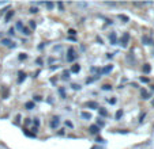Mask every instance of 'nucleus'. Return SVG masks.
<instances>
[{"label":"nucleus","instance_id":"72a5a7b5","mask_svg":"<svg viewBox=\"0 0 154 149\" xmlns=\"http://www.w3.org/2000/svg\"><path fill=\"white\" fill-rule=\"evenodd\" d=\"M34 101L35 102H41V96H34Z\"/></svg>","mask_w":154,"mask_h":149},{"label":"nucleus","instance_id":"e433bc0d","mask_svg":"<svg viewBox=\"0 0 154 149\" xmlns=\"http://www.w3.org/2000/svg\"><path fill=\"white\" fill-rule=\"evenodd\" d=\"M109 103H111V104H115V103H116V99H111V101H109Z\"/></svg>","mask_w":154,"mask_h":149},{"label":"nucleus","instance_id":"6e6552de","mask_svg":"<svg viewBox=\"0 0 154 149\" xmlns=\"http://www.w3.org/2000/svg\"><path fill=\"white\" fill-rule=\"evenodd\" d=\"M14 14H15V12L12 11V10H11V11H8V14L6 15V22H10V19H11L12 16H14Z\"/></svg>","mask_w":154,"mask_h":149},{"label":"nucleus","instance_id":"bb28decb","mask_svg":"<svg viewBox=\"0 0 154 149\" xmlns=\"http://www.w3.org/2000/svg\"><path fill=\"white\" fill-rule=\"evenodd\" d=\"M122 115H123V111H122V110H119V111L116 112V119H119V118L122 117Z\"/></svg>","mask_w":154,"mask_h":149},{"label":"nucleus","instance_id":"2eb2a0df","mask_svg":"<svg viewBox=\"0 0 154 149\" xmlns=\"http://www.w3.org/2000/svg\"><path fill=\"white\" fill-rule=\"evenodd\" d=\"M112 68H113V66H112V65H108L106 68H104V69H102V73H108V72H111V71H112Z\"/></svg>","mask_w":154,"mask_h":149},{"label":"nucleus","instance_id":"f257e3e1","mask_svg":"<svg viewBox=\"0 0 154 149\" xmlns=\"http://www.w3.org/2000/svg\"><path fill=\"white\" fill-rule=\"evenodd\" d=\"M76 58V54H75V50H74L72 48H70V50H68V54H67V61H74Z\"/></svg>","mask_w":154,"mask_h":149},{"label":"nucleus","instance_id":"5701e85b","mask_svg":"<svg viewBox=\"0 0 154 149\" xmlns=\"http://www.w3.org/2000/svg\"><path fill=\"white\" fill-rule=\"evenodd\" d=\"M25 76H26V74H25V73H22V72H20V73H19V80H18V81H19V83H20V81H22V80H25Z\"/></svg>","mask_w":154,"mask_h":149},{"label":"nucleus","instance_id":"4468645a","mask_svg":"<svg viewBox=\"0 0 154 149\" xmlns=\"http://www.w3.org/2000/svg\"><path fill=\"white\" fill-rule=\"evenodd\" d=\"M45 7H47L48 10H52L53 7H55V4H53L52 1H47V3H45Z\"/></svg>","mask_w":154,"mask_h":149},{"label":"nucleus","instance_id":"412c9836","mask_svg":"<svg viewBox=\"0 0 154 149\" xmlns=\"http://www.w3.org/2000/svg\"><path fill=\"white\" fill-rule=\"evenodd\" d=\"M29 26H30V29H35V22L34 20H29Z\"/></svg>","mask_w":154,"mask_h":149},{"label":"nucleus","instance_id":"f03ea898","mask_svg":"<svg viewBox=\"0 0 154 149\" xmlns=\"http://www.w3.org/2000/svg\"><path fill=\"white\" fill-rule=\"evenodd\" d=\"M89 133H90V134H97V133H100V127L97 126V125H91V126L89 127Z\"/></svg>","mask_w":154,"mask_h":149},{"label":"nucleus","instance_id":"a211bd4d","mask_svg":"<svg viewBox=\"0 0 154 149\" xmlns=\"http://www.w3.org/2000/svg\"><path fill=\"white\" fill-rule=\"evenodd\" d=\"M100 77V76H94V77H89V79H87V80H86V83L87 84H89V83H93V81L94 80H97V79H98Z\"/></svg>","mask_w":154,"mask_h":149},{"label":"nucleus","instance_id":"1a4fd4ad","mask_svg":"<svg viewBox=\"0 0 154 149\" xmlns=\"http://www.w3.org/2000/svg\"><path fill=\"white\" fill-rule=\"evenodd\" d=\"M25 107H26L27 110H33L34 109V102H27V103L25 104Z\"/></svg>","mask_w":154,"mask_h":149},{"label":"nucleus","instance_id":"ddd939ff","mask_svg":"<svg viewBox=\"0 0 154 149\" xmlns=\"http://www.w3.org/2000/svg\"><path fill=\"white\" fill-rule=\"evenodd\" d=\"M140 94H142L143 99H149V98H150V95H149V92H147V91H145V89H142V92H140Z\"/></svg>","mask_w":154,"mask_h":149},{"label":"nucleus","instance_id":"cd10ccee","mask_svg":"<svg viewBox=\"0 0 154 149\" xmlns=\"http://www.w3.org/2000/svg\"><path fill=\"white\" fill-rule=\"evenodd\" d=\"M25 58H27V56L25 54V53H20V54H19V60H25Z\"/></svg>","mask_w":154,"mask_h":149},{"label":"nucleus","instance_id":"7ed1b4c3","mask_svg":"<svg viewBox=\"0 0 154 149\" xmlns=\"http://www.w3.org/2000/svg\"><path fill=\"white\" fill-rule=\"evenodd\" d=\"M79 71H81V65H79V64H74V65L71 66V72H72V73H78Z\"/></svg>","mask_w":154,"mask_h":149},{"label":"nucleus","instance_id":"a878e982","mask_svg":"<svg viewBox=\"0 0 154 149\" xmlns=\"http://www.w3.org/2000/svg\"><path fill=\"white\" fill-rule=\"evenodd\" d=\"M120 19H122V20H124V22H128V16H125V15H120Z\"/></svg>","mask_w":154,"mask_h":149},{"label":"nucleus","instance_id":"a19ab883","mask_svg":"<svg viewBox=\"0 0 154 149\" xmlns=\"http://www.w3.org/2000/svg\"><path fill=\"white\" fill-rule=\"evenodd\" d=\"M91 149H101L100 146H94V148H91Z\"/></svg>","mask_w":154,"mask_h":149},{"label":"nucleus","instance_id":"f8f14e48","mask_svg":"<svg viewBox=\"0 0 154 149\" xmlns=\"http://www.w3.org/2000/svg\"><path fill=\"white\" fill-rule=\"evenodd\" d=\"M98 112H100V115H102V117H106V115H108L106 110L102 109V107H100V109H98Z\"/></svg>","mask_w":154,"mask_h":149},{"label":"nucleus","instance_id":"0eeeda50","mask_svg":"<svg viewBox=\"0 0 154 149\" xmlns=\"http://www.w3.org/2000/svg\"><path fill=\"white\" fill-rule=\"evenodd\" d=\"M57 125H59V118H53V121L51 122V127L55 129V127H57Z\"/></svg>","mask_w":154,"mask_h":149},{"label":"nucleus","instance_id":"c9c22d12","mask_svg":"<svg viewBox=\"0 0 154 149\" xmlns=\"http://www.w3.org/2000/svg\"><path fill=\"white\" fill-rule=\"evenodd\" d=\"M57 6H59V8H60L61 11H63V3H57Z\"/></svg>","mask_w":154,"mask_h":149},{"label":"nucleus","instance_id":"39448f33","mask_svg":"<svg viewBox=\"0 0 154 149\" xmlns=\"http://www.w3.org/2000/svg\"><path fill=\"white\" fill-rule=\"evenodd\" d=\"M142 42L145 43V45H153V39L149 37H143L142 38Z\"/></svg>","mask_w":154,"mask_h":149},{"label":"nucleus","instance_id":"58836bf2","mask_svg":"<svg viewBox=\"0 0 154 149\" xmlns=\"http://www.w3.org/2000/svg\"><path fill=\"white\" fill-rule=\"evenodd\" d=\"M34 125H35V126H38V125H40V122H38V119H35V121H34Z\"/></svg>","mask_w":154,"mask_h":149},{"label":"nucleus","instance_id":"c85d7f7f","mask_svg":"<svg viewBox=\"0 0 154 149\" xmlns=\"http://www.w3.org/2000/svg\"><path fill=\"white\" fill-rule=\"evenodd\" d=\"M68 34H70V35H75V34H76V31H75L74 29H70V30H68Z\"/></svg>","mask_w":154,"mask_h":149},{"label":"nucleus","instance_id":"2f4dec72","mask_svg":"<svg viewBox=\"0 0 154 149\" xmlns=\"http://www.w3.org/2000/svg\"><path fill=\"white\" fill-rule=\"evenodd\" d=\"M72 88L74 89H81V86H78V84H72Z\"/></svg>","mask_w":154,"mask_h":149},{"label":"nucleus","instance_id":"ea45409f","mask_svg":"<svg viewBox=\"0 0 154 149\" xmlns=\"http://www.w3.org/2000/svg\"><path fill=\"white\" fill-rule=\"evenodd\" d=\"M79 6H81V7H86L87 4H86V3H79Z\"/></svg>","mask_w":154,"mask_h":149},{"label":"nucleus","instance_id":"20e7f679","mask_svg":"<svg viewBox=\"0 0 154 149\" xmlns=\"http://www.w3.org/2000/svg\"><path fill=\"white\" fill-rule=\"evenodd\" d=\"M2 43H3L4 46H8V48H14V46H15L10 39H2Z\"/></svg>","mask_w":154,"mask_h":149},{"label":"nucleus","instance_id":"aec40b11","mask_svg":"<svg viewBox=\"0 0 154 149\" xmlns=\"http://www.w3.org/2000/svg\"><path fill=\"white\" fill-rule=\"evenodd\" d=\"M102 89H105V91H109V89H112V86H109V84H104V86H102Z\"/></svg>","mask_w":154,"mask_h":149},{"label":"nucleus","instance_id":"473e14b6","mask_svg":"<svg viewBox=\"0 0 154 149\" xmlns=\"http://www.w3.org/2000/svg\"><path fill=\"white\" fill-rule=\"evenodd\" d=\"M14 33H15L14 29H10V30H8V34H10V35H14Z\"/></svg>","mask_w":154,"mask_h":149},{"label":"nucleus","instance_id":"4c0bfd02","mask_svg":"<svg viewBox=\"0 0 154 149\" xmlns=\"http://www.w3.org/2000/svg\"><path fill=\"white\" fill-rule=\"evenodd\" d=\"M97 141H98V142H104V138H101V137H98V138H97Z\"/></svg>","mask_w":154,"mask_h":149},{"label":"nucleus","instance_id":"423d86ee","mask_svg":"<svg viewBox=\"0 0 154 149\" xmlns=\"http://www.w3.org/2000/svg\"><path fill=\"white\" fill-rule=\"evenodd\" d=\"M128 39H130V35H128V34H124V35H123V38H122V45H123V46L127 45Z\"/></svg>","mask_w":154,"mask_h":149},{"label":"nucleus","instance_id":"c756f323","mask_svg":"<svg viewBox=\"0 0 154 149\" xmlns=\"http://www.w3.org/2000/svg\"><path fill=\"white\" fill-rule=\"evenodd\" d=\"M17 27H18V29H19V30H22V29H23V26H22V23H20V22H18V23H17Z\"/></svg>","mask_w":154,"mask_h":149},{"label":"nucleus","instance_id":"9d476101","mask_svg":"<svg viewBox=\"0 0 154 149\" xmlns=\"http://www.w3.org/2000/svg\"><path fill=\"white\" fill-rule=\"evenodd\" d=\"M150 65H149V64H145V65H143V68H142V71H143V73H149V72H150Z\"/></svg>","mask_w":154,"mask_h":149},{"label":"nucleus","instance_id":"393cba45","mask_svg":"<svg viewBox=\"0 0 154 149\" xmlns=\"http://www.w3.org/2000/svg\"><path fill=\"white\" fill-rule=\"evenodd\" d=\"M30 12H32V14H35V12H38V8L37 7H32V8H30Z\"/></svg>","mask_w":154,"mask_h":149},{"label":"nucleus","instance_id":"f704fd0d","mask_svg":"<svg viewBox=\"0 0 154 149\" xmlns=\"http://www.w3.org/2000/svg\"><path fill=\"white\" fill-rule=\"evenodd\" d=\"M66 125H67V126H68V127H72V123H71V122H70V121H67V122H66Z\"/></svg>","mask_w":154,"mask_h":149},{"label":"nucleus","instance_id":"7c9ffc66","mask_svg":"<svg viewBox=\"0 0 154 149\" xmlns=\"http://www.w3.org/2000/svg\"><path fill=\"white\" fill-rule=\"evenodd\" d=\"M140 81H143V83H149V79L147 77H140Z\"/></svg>","mask_w":154,"mask_h":149},{"label":"nucleus","instance_id":"dca6fc26","mask_svg":"<svg viewBox=\"0 0 154 149\" xmlns=\"http://www.w3.org/2000/svg\"><path fill=\"white\" fill-rule=\"evenodd\" d=\"M82 117L86 118V119H91V114H90V112H82Z\"/></svg>","mask_w":154,"mask_h":149},{"label":"nucleus","instance_id":"f3484780","mask_svg":"<svg viewBox=\"0 0 154 149\" xmlns=\"http://www.w3.org/2000/svg\"><path fill=\"white\" fill-rule=\"evenodd\" d=\"M22 33H23L25 35H30V34H32V33H30V29H27V27H23V29H22Z\"/></svg>","mask_w":154,"mask_h":149},{"label":"nucleus","instance_id":"4be33fe9","mask_svg":"<svg viewBox=\"0 0 154 149\" xmlns=\"http://www.w3.org/2000/svg\"><path fill=\"white\" fill-rule=\"evenodd\" d=\"M104 125H105V122H104V121H97V126H98V127H102V126H104Z\"/></svg>","mask_w":154,"mask_h":149},{"label":"nucleus","instance_id":"b1692460","mask_svg":"<svg viewBox=\"0 0 154 149\" xmlns=\"http://www.w3.org/2000/svg\"><path fill=\"white\" fill-rule=\"evenodd\" d=\"M68 77H70V72L66 71V72L63 73V79H68Z\"/></svg>","mask_w":154,"mask_h":149},{"label":"nucleus","instance_id":"6ab92c4d","mask_svg":"<svg viewBox=\"0 0 154 149\" xmlns=\"http://www.w3.org/2000/svg\"><path fill=\"white\" fill-rule=\"evenodd\" d=\"M109 39H111V42H112V43H115V42H116V35H115V33H112V34H111V37H109Z\"/></svg>","mask_w":154,"mask_h":149},{"label":"nucleus","instance_id":"9b49d317","mask_svg":"<svg viewBox=\"0 0 154 149\" xmlns=\"http://www.w3.org/2000/svg\"><path fill=\"white\" fill-rule=\"evenodd\" d=\"M87 107H91V109H98V104L96 102H89L87 103Z\"/></svg>","mask_w":154,"mask_h":149}]
</instances>
